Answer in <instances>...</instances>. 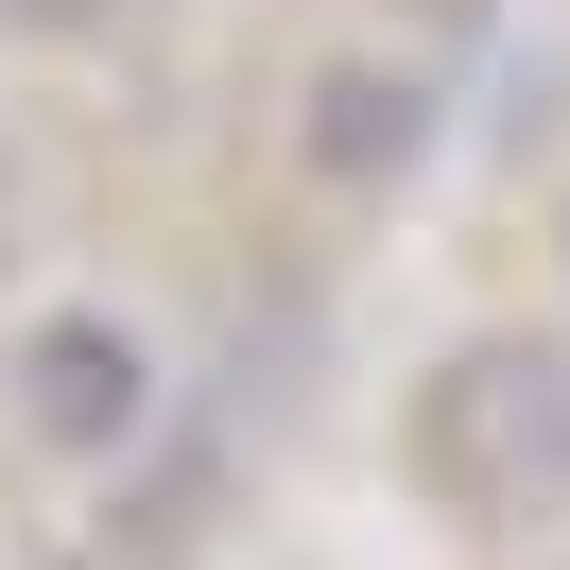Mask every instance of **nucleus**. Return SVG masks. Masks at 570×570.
Returning <instances> with one entry per match:
<instances>
[{"instance_id": "f257e3e1", "label": "nucleus", "mask_w": 570, "mask_h": 570, "mask_svg": "<svg viewBox=\"0 0 570 570\" xmlns=\"http://www.w3.org/2000/svg\"><path fill=\"white\" fill-rule=\"evenodd\" d=\"M415 466L450 519H570V363L553 346H450L415 397Z\"/></svg>"}, {"instance_id": "f03ea898", "label": "nucleus", "mask_w": 570, "mask_h": 570, "mask_svg": "<svg viewBox=\"0 0 570 570\" xmlns=\"http://www.w3.org/2000/svg\"><path fill=\"white\" fill-rule=\"evenodd\" d=\"M18 415H36L52 450H121V432L156 415V346H139V328H105V312L36 328V346H18Z\"/></svg>"}, {"instance_id": "7ed1b4c3", "label": "nucleus", "mask_w": 570, "mask_h": 570, "mask_svg": "<svg viewBox=\"0 0 570 570\" xmlns=\"http://www.w3.org/2000/svg\"><path fill=\"white\" fill-rule=\"evenodd\" d=\"M415 156V87H328V174H381Z\"/></svg>"}, {"instance_id": "20e7f679", "label": "nucleus", "mask_w": 570, "mask_h": 570, "mask_svg": "<svg viewBox=\"0 0 570 570\" xmlns=\"http://www.w3.org/2000/svg\"><path fill=\"white\" fill-rule=\"evenodd\" d=\"M18 36H87V18H121V0H0Z\"/></svg>"}]
</instances>
